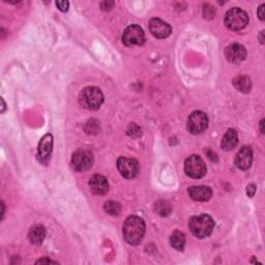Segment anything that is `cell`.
<instances>
[{
    "label": "cell",
    "instance_id": "ffe728a7",
    "mask_svg": "<svg viewBox=\"0 0 265 265\" xmlns=\"http://www.w3.org/2000/svg\"><path fill=\"white\" fill-rule=\"evenodd\" d=\"M154 211L161 216H168L171 213V205L165 200H160L154 204Z\"/></svg>",
    "mask_w": 265,
    "mask_h": 265
},
{
    "label": "cell",
    "instance_id": "ba28073f",
    "mask_svg": "<svg viewBox=\"0 0 265 265\" xmlns=\"http://www.w3.org/2000/svg\"><path fill=\"white\" fill-rule=\"evenodd\" d=\"M208 126V117L205 113L201 111L193 112L187 122L188 130L193 135H199L203 132Z\"/></svg>",
    "mask_w": 265,
    "mask_h": 265
},
{
    "label": "cell",
    "instance_id": "cb8c5ba5",
    "mask_svg": "<svg viewBox=\"0 0 265 265\" xmlns=\"http://www.w3.org/2000/svg\"><path fill=\"white\" fill-rule=\"evenodd\" d=\"M255 192H256V187H255V185H250V186H248V188H247V194H248V196H249L250 198L254 197Z\"/></svg>",
    "mask_w": 265,
    "mask_h": 265
},
{
    "label": "cell",
    "instance_id": "484cf974",
    "mask_svg": "<svg viewBox=\"0 0 265 265\" xmlns=\"http://www.w3.org/2000/svg\"><path fill=\"white\" fill-rule=\"evenodd\" d=\"M39 263H55V264H57L58 262H56V261H53V260H51V259H49V258H41V259H39V260H37L36 261V264H39Z\"/></svg>",
    "mask_w": 265,
    "mask_h": 265
},
{
    "label": "cell",
    "instance_id": "4fadbf2b",
    "mask_svg": "<svg viewBox=\"0 0 265 265\" xmlns=\"http://www.w3.org/2000/svg\"><path fill=\"white\" fill-rule=\"evenodd\" d=\"M90 188L94 194L103 196L106 195L109 191V183L105 176L96 174L90 180Z\"/></svg>",
    "mask_w": 265,
    "mask_h": 265
},
{
    "label": "cell",
    "instance_id": "d6986e66",
    "mask_svg": "<svg viewBox=\"0 0 265 265\" xmlns=\"http://www.w3.org/2000/svg\"><path fill=\"white\" fill-rule=\"evenodd\" d=\"M233 84L236 87V90L241 92V93L248 94V93L251 92L252 83H251L250 78L247 77V76H238V77H236L233 80Z\"/></svg>",
    "mask_w": 265,
    "mask_h": 265
},
{
    "label": "cell",
    "instance_id": "8fae6325",
    "mask_svg": "<svg viewBox=\"0 0 265 265\" xmlns=\"http://www.w3.org/2000/svg\"><path fill=\"white\" fill-rule=\"evenodd\" d=\"M148 27L151 34L157 38H167L172 32L171 26L158 18L151 19L149 21Z\"/></svg>",
    "mask_w": 265,
    "mask_h": 265
},
{
    "label": "cell",
    "instance_id": "2e32d148",
    "mask_svg": "<svg viewBox=\"0 0 265 265\" xmlns=\"http://www.w3.org/2000/svg\"><path fill=\"white\" fill-rule=\"evenodd\" d=\"M238 144V135L237 131L235 129H228L227 132L225 134V136L223 137L222 143H220V146L226 151H230L232 149H234L236 147V145Z\"/></svg>",
    "mask_w": 265,
    "mask_h": 265
},
{
    "label": "cell",
    "instance_id": "603a6c76",
    "mask_svg": "<svg viewBox=\"0 0 265 265\" xmlns=\"http://www.w3.org/2000/svg\"><path fill=\"white\" fill-rule=\"evenodd\" d=\"M101 7L104 11H110L114 7V3L113 2H105V3L101 4Z\"/></svg>",
    "mask_w": 265,
    "mask_h": 265
},
{
    "label": "cell",
    "instance_id": "9a60e30c",
    "mask_svg": "<svg viewBox=\"0 0 265 265\" xmlns=\"http://www.w3.org/2000/svg\"><path fill=\"white\" fill-rule=\"evenodd\" d=\"M189 196L194 201L205 202L208 201L212 196V191L209 187L200 186V187H191L189 188Z\"/></svg>",
    "mask_w": 265,
    "mask_h": 265
},
{
    "label": "cell",
    "instance_id": "52a82bcc",
    "mask_svg": "<svg viewBox=\"0 0 265 265\" xmlns=\"http://www.w3.org/2000/svg\"><path fill=\"white\" fill-rule=\"evenodd\" d=\"M71 164L75 171L85 172L93 167L94 156L90 150L79 149L73 154Z\"/></svg>",
    "mask_w": 265,
    "mask_h": 265
},
{
    "label": "cell",
    "instance_id": "6da1fadb",
    "mask_svg": "<svg viewBox=\"0 0 265 265\" xmlns=\"http://www.w3.org/2000/svg\"><path fill=\"white\" fill-rule=\"evenodd\" d=\"M122 232L124 240L127 244L131 246H137L144 237L145 222L137 215H130L125 219Z\"/></svg>",
    "mask_w": 265,
    "mask_h": 265
},
{
    "label": "cell",
    "instance_id": "44dd1931",
    "mask_svg": "<svg viewBox=\"0 0 265 265\" xmlns=\"http://www.w3.org/2000/svg\"><path fill=\"white\" fill-rule=\"evenodd\" d=\"M104 209L107 213L113 216H117L121 212V204L116 201H107L104 205Z\"/></svg>",
    "mask_w": 265,
    "mask_h": 265
},
{
    "label": "cell",
    "instance_id": "277c9868",
    "mask_svg": "<svg viewBox=\"0 0 265 265\" xmlns=\"http://www.w3.org/2000/svg\"><path fill=\"white\" fill-rule=\"evenodd\" d=\"M248 23H249L248 14L238 8L229 10L225 15V25L228 29L232 31H239L246 28Z\"/></svg>",
    "mask_w": 265,
    "mask_h": 265
},
{
    "label": "cell",
    "instance_id": "7c38bea8",
    "mask_svg": "<svg viewBox=\"0 0 265 265\" xmlns=\"http://www.w3.org/2000/svg\"><path fill=\"white\" fill-rule=\"evenodd\" d=\"M225 56L229 62L239 63L246 59L247 50L240 43H232L226 48Z\"/></svg>",
    "mask_w": 265,
    "mask_h": 265
},
{
    "label": "cell",
    "instance_id": "5bb4252c",
    "mask_svg": "<svg viewBox=\"0 0 265 265\" xmlns=\"http://www.w3.org/2000/svg\"><path fill=\"white\" fill-rule=\"evenodd\" d=\"M253 163V150L249 146H244L235 157V165L240 170H248Z\"/></svg>",
    "mask_w": 265,
    "mask_h": 265
},
{
    "label": "cell",
    "instance_id": "e0dca14e",
    "mask_svg": "<svg viewBox=\"0 0 265 265\" xmlns=\"http://www.w3.org/2000/svg\"><path fill=\"white\" fill-rule=\"evenodd\" d=\"M46 237V229L41 225H35L30 228L28 238L33 245H40Z\"/></svg>",
    "mask_w": 265,
    "mask_h": 265
},
{
    "label": "cell",
    "instance_id": "4316f807",
    "mask_svg": "<svg viewBox=\"0 0 265 265\" xmlns=\"http://www.w3.org/2000/svg\"><path fill=\"white\" fill-rule=\"evenodd\" d=\"M264 123V119H262L261 121H260V130H261V132H262V134H263V132H264V128H263V124Z\"/></svg>",
    "mask_w": 265,
    "mask_h": 265
},
{
    "label": "cell",
    "instance_id": "30bf717a",
    "mask_svg": "<svg viewBox=\"0 0 265 265\" xmlns=\"http://www.w3.org/2000/svg\"><path fill=\"white\" fill-rule=\"evenodd\" d=\"M53 148V137L51 134L43 136L38 144L37 149V160L43 165H48Z\"/></svg>",
    "mask_w": 265,
    "mask_h": 265
},
{
    "label": "cell",
    "instance_id": "5b68a950",
    "mask_svg": "<svg viewBox=\"0 0 265 265\" xmlns=\"http://www.w3.org/2000/svg\"><path fill=\"white\" fill-rule=\"evenodd\" d=\"M185 172L191 179L200 180L204 178L207 168L204 161L196 154L189 157L185 162Z\"/></svg>",
    "mask_w": 265,
    "mask_h": 265
},
{
    "label": "cell",
    "instance_id": "9c48e42d",
    "mask_svg": "<svg viewBox=\"0 0 265 265\" xmlns=\"http://www.w3.org/2000/svg\"><path fill=\"white\" fill-rule=\"evenodd\" d=\"M117 168L120 174L126 180L135 179L139 173V163L134 159L121 157L117 161Z\"/></svg>",
    "mask_w": 265,
    "mask_h": 265
},
{
    "label": "cell",
    "instance_id": "8992f818",
    "mask_svg": "<svg viewBox=\"0 0 265 265\" xmlns=\"http://www.w3.org/2000/svg\"><path fill=\"white\" fill-rule=\"evenodd\" d=\"M122 41L125 46H141L145 42V34L143 29L139 25L127 26L122 34Z\"/></svg>",
    "mask_w": 265,
    "mask_h": 265
},
{
    "label": "cell",
    "instance_id": "ac0fdd59",
    "mask_svg": "<svg viewBox=\"0 0 265 265\" xmlns=\"http://www.w3.org/2000/svg\"><path fill=\"white\" fill-rule=\"evenodd\" d=\"M170 244L175 250L183 251L186 245V235L182 231H174L170 236Z\"/></svg>",
    "mask_w": 265,
    "mask_h": 265
},
{
    "label": "cell",
    "instance_id": "d4e9b609",
    "mask_svg": "<svg viewBox=\"0 0 265 265\" xmlns=\"http://www.w3.org/2000/svg\"><path fill=\"white\" fill-rule=\"evenodd\" d=\"M264 8H265V6H264V5H261V6L259 7V9H258V17H259V19H260L261 21L264 20Z\"/></svg>",
    "mask_w": 265,
    "mask_h": 265
},
{
    "label": "cell",
    "instance_id": "7402d4cb",
    "mask_svg": "<svg viewBox=\"0 0 265 265\" xmlns=\"http://www.w3.org/2000/svg\"><path fill=\"white\" fill-rule=\"evenodd\" d=\"M56 6H57V8H58L61 12H68L69 7H70V4H69L68 2H57V3H56Z\"/></svg>",
    "mask_w": 265,
    "mask_h": 265
},
{
    "label": "cell",
    "instance_id": "7a4b0ae2",
    "mask_svg": "<svg viewBox=\"0 0 265 265\" xmlns=\"http://www.w3.org/2000/svg\"><path fill=\"white\" fill-rule=\"evenodd\" d=\"M189 228L193 235L198 238H204L211 234L214 228V222L210 215L203 213L195 215L190 219Z\"/></svg>",
    "mask_w": 265,
    "mask_h": 265
},
{
    "label": "cell",
    "instance_id": "83f0119b",
    "mask_svg": "<svg viewBox=\"0 0 265 265\" xmlns=\"http://www.w3.org/2000/svg\"><path fill=\"white\" fill-rule=\"evenodd\" d=\"M263 35H264V31H261V35H260V41H261V43H264V38H263Z\"/></svg>",
    "mask_w": 265,
    "mask_h": 265
},
{
    "label": "cell",
    "instance_id": "3957f363",
    "mask_svg": "<svg viewBox=\"0 0 265 265\" xmlns=\"http://www.w3.org/2000/svg\"><path fill=\"white\" fill-rule=\"evenodd\" d=\"M80 105L88 110H98L104 103V95L98 87H86L80 93Z\"/></svg>",
    "mask_w": 265,
    "mask_h": 265
}]
</instances>
